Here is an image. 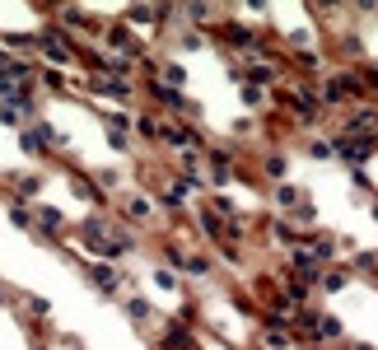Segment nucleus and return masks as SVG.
Returning a JSON list of instances; mask_svg holds the SVG:
<instances>
[{
  "label": "nucleus",
  "instance_id": "cd10ccee",
  "mask_svg": "<svg viewBox=\"0 0 378 350\" xmlns=\"http://www.w3.org/2000/svg\"><path fill=\"white\" fill-rule=\"evenodd\" d=\"M178 43L187 47V52H201V47H205V38H201V33H182V38H178Z\"/></svg>",
  "mask_w": 378,
  "mask_h": 350
},
{
  "label": "nucleus",
  "instance_id": "0eeeda50",
  "mask_svg": "<svg viewBox=\"0 0 378 350\" xmlns=\"http://www.w3.org/2000/svg\"><path fill=\"white\" fill-rule=\"evenodd\" d=\"M103 38H108V47L117 52V56H141V43L131 38V29H126V24H112Z\"/></svg>",
  "mask_w": 378,
  "mask_h": 350
},
{
  "label": "nucleus",
  "instance_id": "423d86ee",
  "mask_svg": "<svg viewBox=\"0 0 378 350\" xmlns=\"http://www.w3.org/2000/svg\"><path fill=\"white\" fill-rule=\"evenodd\" d=\"M215 38H220V43H229V47H257V43H262V33L248 29V24H220V29H215Z\"/></svg>",
  "mask_w": 378,
  "mask_h": 350
},
{
  "label": "nucleus",
  "instance_id": "39448f33",
  "mask_svg": "<svg viewBox=\"0 0 378 350\" xmlns=\"http://www.w3.org/2000/svg\"><path fill=\"white\" fill-rule=\"evenodd\" d=\"M285 107H290L294 117H304V122H313L317 112H322V98H317L313 89H294V93H285Z\"/></svg>",
  "mask_w": 378,
  "mask_h": 350
},
{
  "label": "nucleus",
  "instance_id": "dca6fc26",
  "mask_svg": "<svg viewBox=\"0 0 378 350\" xmlns=\"http://www.w3.org/2000/svg\"><path fill=\"white\" fill-rule=\"evenodd\" d=\"M94 89L108 93V98H131V93H136V89H131V79H112V75H98Z\"/></svg>",
  "mask_w": 378,
  "mask_h": 350
},
{
  "label": "nucleus",
  "instance_id": "c9c22d12",
  "mask_svg": "<svg viewBox=\"0 0 378 350\" xmlns=\"http://www.w3.org/2000/svg\"><path fill=\"white\" fill-rule=\"evenodd\" d=\"M294 350H299V346H294ZM304 350H308V346H304Z\"/></svg>",
  "mask_w": 378,
  "mask_h": 350
},
{
  "label": "nucleus",
  "instance_id": "412c9836",
  "mask_svg": "<svg viewBox=\"0 0 378 350\" xmlns=\"http://www.w3.org/2000/svg\"><path fill=\"white\" fill-rule=\"evenodd\" d=\"M70 192H75L79 201H89V206H98V197H103V192H98V187L89 183V178H79V173H75V178H70Z\"/></svg>",
  "mask_w": 378,
  "mask_h": 350
},
{
  "label": "nucleus",
  "instance_id": "72a5a7b5",
  "mask_svg": "<svg viewBox=\"0 0 378 350\" xmlns=\"http://www.w3.org/2000/svg\"><path fill=\"white\" fill-rule=\"evenodd\" d=\"M355 350H374V346H355Z\"/></svg>",
  "mask_w": 378,
  "mask_h": 350
},
{
  "label": "nucleus",
  "instance_id": "2eb2a0df",
  "mask_svg": "<svg viewBox=\"0 0 378 350\" xmlns=\"http://www.w3.org/2000/svg\"><path fill=\"white\" fill-rule=\"evenodd\" d=\"M182 79H187V70L178 61H159L155 66V84H164V89H182Z\"/></svg>",
  "mask_w": 378,
  "mask_h": 350
},
{
  "label": "nucleus",
  "instance_id": "a211bd4d",
  "mask_svg": "<svg viewBox=\"0 0 378 350\" xmlns=\"http://www.w3.org/2000/svg\"><path fill=\"white\" fill-rule=\"evenodd\" d=\"M346 285H350V271H346V266H341V271H336V266H327V271H322V289H327V294H341Z\"/></svg>",
  "mask_w": 378,
  "mask_h": 350
},
{
  "label": "nucleus",
  "instance_id": "393cba45",
  "mask_svg": "<svg viewBox=\"0 0 378 350\" xmlns=\"http://www.w3.org/2000/svg\"><path fill=\"white\" fill-rule=\"evenodd\" d=\"M155 285H159V289H173V285H178V275L168 271V266H155Z\"/></svg>",
  "mask_w": 378,
  "mask_h": 350
},
{
  "label": "nucleus",
  "instance_id": "9b49d317",
  "mask_svg": "<svg viewBox=\"0 0 378 350\" xmlns=\"http://www.w3.org/2000/svg\"><path fill=\"white\" fill-rule=\"evenodd\" d=\"M122 211H126V225H150V220H155V201L150 197H126Z\"/></svg>",
  "mask_w": 378,
  "mask_h": 350
},
{
  "label": "nucleus",
  "instance_id": "c85d7f7f",
  "mask_svg": "<svg viewBox=\"0 0 378 350\" xmlns=\"http://www.w3.org/2000/svg\"><path fill=\"white\" fill-rule=\"evenodd\" d=\"M308 154H313V159H331V140H313Z\"/></svg>",
  "mask_w": 378,
  "mask_h": 350
},
{
  "label": "nucleus",
  "instance_id": "5701e85b",
  "mask_svg": "<svg viewBox=\"0 0 378 350\" xmlns=\"http://www.w3.org/2000/svg\"><path fill=\"white\" fill-rule=\"evenodd\" d=\"M294 66L313 75V70H322V56H317V52H299V56H294Z\"/></svg>",
  "mask_w": 378,
  "mask_h": 350
},
{
  "label": "nucleus",
  "instance_id": "4468645a",
  "mask_svg": "<svg viewBox=\"0 0 378 350\" xmlns=\"http://www.w3.org/2000/svg\"><path fill=\"white\" fill-rule=\"evenodd\" d=\"M243 84H252V89H262V84H276V66H267V61H252V66H243Z\"/></svg>",
  "mask_w": 378,
  "mask_h": 350
},
{
  "label": "nucleus",
  "instance_id": "bb28decb",
  "mask_svg": "<svg viewBox=\"0 0 378 350\" xmlns=\"http://www.w3.org/2000/svg\"><path fill=\"white\" fill-rule=\"evenodd\" d=\"M126 313L131 318H150V299H126Z\"/></svg>",
  "mask_w": 378,
  "mask_h": 350
},
{
  "label": "nucleus",
  "instance_id": "c756f323",
  "mask_svg": "<svg viewBox=\"0 0 378 350\" xmlns=\"http://www.w3.org/2000/svg\"><path fill=\"white\" fill-rule=\"evenodd\" d=\"M267 173H271V178H285V159H281V154H271V159H267Z\"/></svg>",
  "mask_w": 378,
  "mask_h": 350
},
{
  "label": "nucleus",
  "instance_id": "6e6552de",
  "mask_svg": "<svg viewBox=\"0 0 378 350\" xmlns=\"http://www.w3.org/2000/svg\"><path fill=\"white\" fill-rule=\"evenodd\" d=\"M346 136H378V107H360L346 117Z\"/></svg>",
  "mask_w": 378,
  "mask_h": 350
},
{
  "label": "nucleus",
  "instance_id": "f8f14e48",
  "mask_svg": "<svg viewBox=\"0 0 378 350\" xmlns=\"http://www.w3.org/2000/svg\"><path fill=\"white\" fill-rule=\"evenodd\" d=\"M33 229H38V234H61L65 215L56 211V206H38V211H33Z\"/></svg>",
  "mask_w": 378,
  "mask_h": 350
},
{
  "label": "nucleus",
  "instance_id": "20e7f679",
  "mask_svg": "<svg viewBox=\"0 0 378 350\" xmlns=\"http://www.w3.org/2000/svg\"><path fill=\"white\" fill-rule=\"evenodd\" d=\"M322 271H327V266H322V261H317L313 252H304V248H294V252H290V275H299L304 285L322 280Z\"/></svg>",
  "mask_w": 378,
  "mask_h": 350
},
{
  "label": "nucleus",
  "instance_id": "f257e3e1",
  "mask_svg": "<svg viewBox=\"0 0 378 350\" xmlns=\"http://www.w3.org/2000/svg\"><path fill=\"white\" fill-rule=\"evenodd\" d=\"M65 145H70V140H65L52 122H33L29 131L19 136V150H24V154H42V159H47V154H56V150H65Z\"/></svg>",
  "mask_w": 378,
  "mask_h": 350
},
{
  "label": "nucleus",
  "instance_id": "f704fd0d",
  "mask_svg": "<svg viewBox=\"0 0 378 350\" xmlns=\"http://www.w3.org/2000/svg\"><path fill=\"white\" fill-rule=\"evenodd\" d=\"M374 220H378V201H374Z\"/></svg>",
  "mask_w": 378,
  "mask_h": 350
},
{
  "label": "nucleus",
  "instance_id": "7c9ffc66",
  "mask_svg": "<svg viewBox=\"0 0 378 350\" xmlns=\"http://www.w3.org/2000/svg\"><path fill=\"white\" fill-rule=\"evenodd\" d=\"M243 98H248V107H267V103H262V89H252V84L243 89Z\"/></svg>",
  "mask_w": 378,
  "mask_h": 350
},
{
  "label": "nucleus",
  "instance_id": "b1692460",
  "mask_svg": "<svg viewBox=\"0 0 378 350\" xmlns=\"http://www.w3.org/2000/svg\"><path fill=\"white\" fill-rule=\"evenodd\" d=\"M178 15H187V19H196V24H201V19L215 15V5H187V10H178Z\"/></svg>",
  "mask_w": 378,
  "mask_h": 350
},
{
  "label": "nucleus",
  "instance_id": "ddd939ff",
  "mask_svg": "<svg viewBox=\"0 0 378 350\" xmlns=\"http://www.w3.org/2000/svg\"><path fill=\"white\" fill-rule=\"evenodd\" d=\"M191 346H196V336H191L182 322H168V327H164V346L159 350H191Z\"/></svg>",
  "mask_w": 378,
  "mask_h": 350
},
{
  "label": "nucleus",
  "instance_id": "2f4dec72",
  "mask_svg": "<svg viewBox=\"0 0 378 350\" xmlns=\"http://www.w3.org/2000/svg\"><path fill=\"white\" fill-rule=\"evenodd\" d=\"M29 313L33 318H47V299H29Z\"/></svg>",
  "mask_w": 378,
  "mask_h": 350
},
{
  "label": "nucleus",
  "instance_id": "473e14b6",
  "mask_svg": "<svg viewBox=\"0 0 378 350\" xmlns=\"http://www.w3.org/2000/svg\"><path fill=\"white\" fill-rule=\"evenodd\" d=\"M0 304H10V289H0Z\"/></svg>",
  "mask_w": 378,
  "mask_h": 350
},
{
  "label": "nucleus",
  "instance_id": "9d476101",
  "mask_svg": "<svg viewBox=\"0 0 378 350\" xmlns=\"http://www.w3.org/2000/svg\"><path fill=\"white\" fill-rule=\"evenodd\" d=\"M317 322H322V313H313V308H294V313H290V332L317 341Z\"/></svg>",
  "mask_w": 378,
  "mask_h": 350
},
{
  "label": "nucleus",
  "instance_id": "4be33fe9",
  "mask_svg": "<svg viewBox=\"0 0 378 350\" xmlns=\"http://www.w3.org/2000/svg\"><path fill=\"white\" fill-rule=\"evenodd\" d=\"M290 220H294V225H313V220H317V206H313V201H308V197H304L299 206L290 211Z\"/></svg>",
  "mask_w": 378,
  "mask_h": 350
},
{
  "label": "nucleus",
  "instance_id": "6ab92c4d",
  "mask_svg": "<svg viewBox=\"0 0 378 350\" xmlns=\"http://www.w3.org/2000/svg\"><path fill=\"white\" fill-rule=\"evenodd\" d=\"M341 336H346L341 318H331V313H322V322H317V341H341Z\"/></svg>",
  "mask_w": 378,
  "mask_h": 350
},
{
  "label": "nucleus",
  "instance_id": "1a4fd4ad",
  "mask_svg": "<svg viewBox=\"0 0 378 350\" xmlns=\"http://www.w3.org/2000/svg\"><path fill=\"white\" fill-rule=\"evenodd\" d=\"M84 275H89V280H94L103 294H122V285H126L117 266H84Z\"/></svg>",
  "mask_w": 378,
  "mask_h": 350
},
{
  "label": "nucleus",
  "instance_id": "aec40b11",
  "mask_svg": "<svg viewBox=\"0 0 378 350\" xmlns=\"http://www.w3.org/2000/svg\"><path fill=\"white\" fill-rule=\"evenodd\" d=\"M271 201H276V206H290V211H294V206H299V201H304V192H299V187H294V183H281V187H276V192H271Z\"/></svg>",
  "mask_w": 378,
  "mask_h": 350
},
{
  "label": "nucleus",
  "instance_id": "7ed1b4c3",
  "mask_svg": "<svg viewBox=\"0 0 378 350\" xmlns=\"http://www.w3.org/2000/svg\"><path fill=\"white\" fill-rule=\"evenodd\" d=\"M322 103H346V98H355L360 103L364 98V79L360 75H331L327 84H322V93H317Z\"/></svg>",
  "mask_w": 378,
  "mask_h": 350
},
{
  "label": "nucleus",
  "instance_id": "f3484780",
  "mask_svg": "<svg viewBox=\"0 0 378 350\" xmlns=\"http://www.w3.org/2000/svg\"><path fill=\"white\" fill-rule=\"evenodd\" d=\"M10 187H15L19 197H38V192H42V178H38V173H10Z\"/></svg>",
  "mask_w": 378,
  "mask_h": 350
},
{
  "label": "nucleus",
  "instance_id": "a878e982",
  "mask_svg": "<svg viewBox=\"0 0 378 350\" xmlns=\"http://www.w3.org/2000/svg\"><path fill=\"white\" fill-rule=\"evenodd\" d=\"M10 220H15L19 229H33V211H29V206H15V211H10Z\"/></svg>",
  "mask_w": 378,
  "mask_h": 350
},
{
  "label": "nucleus",
  "instance_id": "f03ea898",
  "mask_svg": "<svg viewBox=\"0 0 378 350\" xmlns=\"http://www.w3.org/2000/svg\"><path fill=\"white\" fill-rule=\"evenodd\" d=\"M374 150H378V140L374 136H331V154L336 159H346V164H364V159H374Z\"/></svg>",
  "mask_w": 378,
  "mask_h": 350
}]
</instances>
